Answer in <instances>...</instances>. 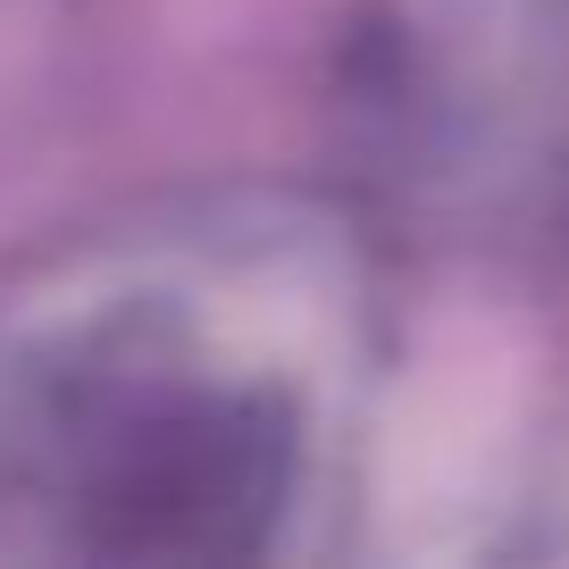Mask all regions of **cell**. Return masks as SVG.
Here are the masks:
<instances>
[{
  "label": "cell",
  "instance_id": "1",
  "mask_svg": "<svg viewBox=\"0 0 569 569\" xmlns=\"http://www.w3.org/2000/svg\"><path fill=\"white\" fill-rule=\"evenodd\" d=\"M369 268L302 201H193L0 293L9 561H293L352 495Z\"/></svg>",
  "mask_w": 569,
  "mask_h": 569
}]
</instances>
